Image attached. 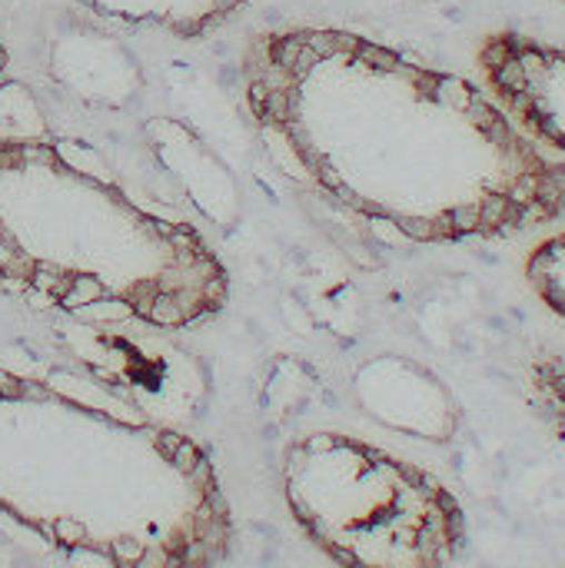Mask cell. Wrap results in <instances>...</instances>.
<instances>
[{"mask_svg":"<svg viewBox=\"0 0 565 568\" xmlns=\"http://www.w3.org/2000/svg\"><path fill=\"white\" fill-rule=\"evenodd\" d=\"M243 97L303 180L416 243L565 216V163L480 83L336 27L260 33Z\"/></svg>","mask_w":565,"mask_h":568,"instance_id":"1","label":"cell"},{"mask_svg":"<svg viewBox=\"0 0 565 568\" xmlns=\"http://www.w3.org/2000/svg\"><path fill=\"white\" fill-rule=\"evenodd\" d=\"M0 526L83 562L230 559L233 509L210 453L103 386L0 366Z\"/></svg>","mask_w":565,"mask_h":568,"instance_id":"2","label":"cell"},{"mask_svg":"<svg viewBox=\"0 0 565 568\" xmlns=\"http://www.w3.org/2000/svg\"><path fill=\"white\" fill-rule=\"evenodd\" d=\"M0 286L40 310L186 329L223 313L230 273L180 220L140 206L93 153L0 136Z\"/></svg>","mask_w":565,"mask_h":568,"instance_id":"3","label":"cell"},{"mask_svg":"<svg viewBox=\"0 0 565 568\" xmlns=\"http://www.w3.org/2000/svg\"><path fill=\"white\" fill-rule=\"evenodd\" d=\"M283 499L303 536L340 566L436 568L466 546V513L433 473L336 429L286 446Z\"/></svg>","mask_w":565,"mask_h":568,"instance_id":"4","label":"cell"},{"mask_svg":"<svg viewBox=\"0 0 565 568\" xmlns=\"http://www.w3.org/2000/svg\"><path fill=\"white\" fill-rule=\"evenodd\" d=\"M153 333L157 326L140 336L97 329L90 343L97 356L93 376L133 409L173 423L200 406L206 379L190 353L170 346L163 336Z\"/></svg>","mask_w":565,"mask_h":568,"instance_id":"5","label":"cell"},{"mask_svg":"<svg viewBox=\"0 0 565 568\" xmlns=\"http://www.w3.org/2000/svg\"><path fill=\"white\" fill-rule=\"evenodd\" d=\"M490 93L539 143L565 153V50L526 33L500 30L480 47Z\"/></svg>","mask_w":565,"mask_h":568,"instance_id":"6","label":"cell"},{"mask_svg":"<svg viewBox=\"0 0 565 568\" xmlns=\"http://www.w3.org/2000/svg\"><path fill=\"white\" fill-rule=\"evenodd\" d=\"M353 396L386 429L426 443H450L460 429V406L446 383L410 356H373L353 373Z\"/></svg>","mask_w":565,"mask_h":568,"instance_id":"7","label":"cell"},{"mask_svg":"<svg viewBox=\"0 0 565 568\" xmlns=\"http://www.w3.org/2000/svg\"><path fill=\"white\" fill-rule=\"evenodd\" d=\"M100 17L130 27H157L176 37H200L230 20L246 0H80Z\"/></svg>","mask_w":565,"mask_h":568,"instance_id":"8","label":"cell"},{"mask_svg":"<svg viewBox=\"0 0 565 568\" xmlns=\"http://www.w3.org/2000/svg\"><path fill=\"white\" fill-rule=\"evenodd\" d=\"M526 280L536 290V296L565 320V233L543 240L526 256Z\"/></svg>","mask_w":565,"mask_h":568,"instance_id":"9","label":"cell"},{"mask_svg":"<svg viewBox=\"0 0 565 568\" xmlns=\"http://www.w3.org/2000/svg\"><path fill=\"white\" fill-rule=\"evenodd\" d=\"M7 60H10V53H7V47H3V40H0V77H3V70H7Z\"/></svg>","mask_w":565,"mask_h":568,"instance_id":"10","label":"cell"}]
</instances>
